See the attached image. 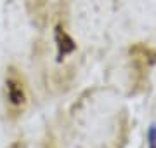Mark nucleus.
Returning <instances> with one entry per match:
<instances>
[{"instance_id": "20e7f679", "label": "nucleus", "mask_w": 156, "mask_h": 148, "mask_svg": "<svg viewBox=\"0 0 156 148\" xmlns=\"http://www.w3.org/2000/svg\"><path fill=\"white\" fill-rule=\"evenodd\" d=\"M130 56L140 68H147L156 63V51L144 44H135L134 47H130Z\"/></svg>"}, {"instance_id": "f03ea898", "label": "nucleus", "mask_w": 156, "mask_h": 148, "mask_svg": "<svg viewBox=\"0 0 156 148\" xmlns=\"http://www.w3.org/2000/svg\"><path fill=\"white\" fill-rule=\"evenodd\" d=\"M49 2L50 0H26L28 14L38 28H45L49 23Z\"/></svg>"}, {"instance_id": "6e6552de", "label": "nucleus", "mask_w": 156, "mask_h": 148, "mask_svg": "<svg viewBox=\"0 0 156 148\" xmlns=\"http://www.w3.org/2000/svg\"><path fill=\"white\" fill-rule=\"evenodd\" d=\"M61 2H66V0H61Z\"/></svg>"}, {"instance_id": "39448f33", "label": "nucleus", "mask_w": 156, "mask_h": 148, "mask_svg": "<svg viewBox=\"0 0 156 148\" xmlns=\"http://www.w3.org/2000/svg\"><path fill=\"white\" fill-rule=\"evenodd\" d=\"M149 148H156V125H151L149 129Z\"/></svg>"}, {"instance_id": "423d86ee", "label": "nucleus", "mask_w": 156, "mask_h": 148, "mask_svg": "<svg viewBox=\"0 0 156 148\" xmlns=\"http://www.w3.org/2000/svg\"><path fill=\"white\" fill-rule=\"evenodd\" d=\"M42 148H59L57 146V143H56V139L52 136H47L44 139V145H42Z\"/></svg>"}, {"instance_id": "7ed1b4c3", "label": "nucleus", "mask_w": 156, "mask_h": 148, "mask_svg": "<svg viewBox=\"0 0 156 148\" xmlns=\"http://www.w3.org/2000/svg\"><path fill=\"white\" fill-rule=\"evenodd\" d=\"M54 37H56V46H57V59L61 61L64 56L71 54L75 49H76V44L75 40L66 33V30L62 28L61 24L56 26V31H54Z\"/></svg>"}, {"instance_id": "0eeeda50", "label": "nucleus", "mask_w": 156, "mask_h": 148, "mask_svg": "<svg viewBox=\"0 0 156 148\" xmlns=\"http://www.w3.org/2000/svg\"><path fill=\"white\" fill-rule=\"evenodd\" d=\"M9 148H26V141H24V139H16Z\"/></svg>"}, {"instance_id": "f257e3e1", "label": "nucleus", "mask_w": 156, "mask_h": 148, "mask_svg": "<svg viewBox=\"0 0 156 148\" xmlns=\"http://www.w3.org/2000/svg\"><path fill=\"white\" fill-rule=\"evenodd\" d=\"M5 91H7V101H9L11 113L19 115L24 110L26 103H28V89H26V80H24L23 73L14 66L7 68Z\"/></svg>"}]
</instances>
